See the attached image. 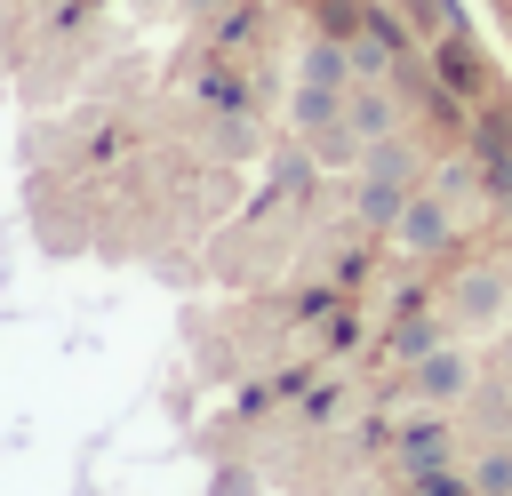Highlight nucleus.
<instances>
[{
    "label": "nucleus",
    "mask_w": 512,
    "mask_h": 496,
    "mask_svg": "<svg viewBox=\"0 0 512 496\" xmlns=\"http://www.w3.org/2000/svg\"><path fill=\"white\" fill-rule=\"evenodd\" d=\"M392 240H400L408 256H440V248H456V216H448V200H440V192H408L400 216H392Z\"/></svg>",
    "instance_id": "nucleus-1"
},
{
    "label": "nucleus",
    "mask_w": 512,
    "mask_h": 496,
    "mask_svg": "<svg viewBox=\"0 0 512 496\" xmlns=\"http://www.w3.org/2000/svg\"><path fill=\"white\" fill-rule=\"evenodd\" d=\"M432 80H440L448 96H488V64H480L472 24H456V32H440V40H432Z\"/></svg>",
    "instance_id": "nucleus-2"
},
{
    "label": "nucleus",
    "mask_w": 512,
    "mask_h": 496,
    "mask_svg": "<svg viewBox=\"0 0 512 496\" xmlns=\"http://www.w3.org/2000/svg\"><path fill=\"white\" fill-rule=\"evenodd\" d=\"M464 384H472V352H456V344L416 352V400L448 408V400H464Z\"/></svg>",
    "instance_id": "nucleus-3"
},
{
    "label": "nucleus",
    "mask_w": 512,
    "mask_h": 496,
    "mask_svg": "<svg viewBox=\"0 0 512 496\" xmlns=\"http://www.w3.org/2000/svg\"><path fill=\"white\" fill-rule=\"evenodd\" d=\"M344 120H352V136H360V144H376V136H392V128H400V104H392V88H384V80H352Z\"/></svg>",
    "instance_id": "nucleus-4"
},
{
    "label": "nucleus",
    "mask_w": 512,
    "mask_h": 496,
    "mask_svg": "<svg viewBox=\"0 0 512 496\" xmlns=\"http://www.w3.org/2000/svg\"><path fill=\"white\" fill-rule=\"evenodd\" d=\"M504 288H512V272H464L448 304H456L464 328H488V320H504Z\"/></svg>",
    "instance_id": "nucleus-5"
},
{
    "label": "nucleus",
    "mask_w": 512,
    "mask_h": 496,
    "mask_svg": "<svg viewBox=\"0 0 512 496\" xmlns=\"http://www.w3.org/2000/svg\"><path fill=\"white\" fill-rule=\"evenodd\" d=\"M288 112H296V128H304V136H320V128H328V120L344 112V96H336L328 80H304V88L288 96Z\"/></svg>",
    "instance_id": "nucleus-6"
},
{
    "label": "nucleus",
    "mask_w": 512,
    "mask_h": 496,
    "mask_svg": "<svg viewBox=\"0 0 512 496\" xmlns=\"http://www.w3.org/2000/svg\"><path fill=\"white\" fill-rule=\"evenodd\" d=\"M344 72H352V48H344L336 32L304 48V80H328V88H344Z\"/></svg>",
    "instance_id": "nucleus-7"
},
{
    "label": "nucleus",
    "mask_w": 512,
    "mask_h": 496,
    "mask_svg": "<svg viewBox=\"0 0 512 496\" xmlns=\"http://www.w3.org/2000/svg\"><path fill=\"white\" fill-rule=\"evenodd\" d=\"M400 200H408V192H400L392 176H376V168L360 176V216H368V224H392V216H400Z\"/></svg>",
    "instance_id": "nucleus-8"
},
{
    "label": "nucleus",
    "mask_w": 512,
    "mask_h": 496,
    "mask_svg": "<svg viewBox=\"0 0 512 496\" xmlns=\"http://www.w3.org/2000/svg\"><path fill=\"white\" fill-rule=\"evenodd\" d=\"M400 16L416 24V40H440V32L464 24V8H448V0H400Z\"/></svg>",
    "instance_id": "nucleus-9"
},
{
    "label": "nucleus",
    "mask_w": 512,
    "mask_h": 496,
    "mask_svg": "<svg viewBox=\"0 0 512 496\" xmlns=\"http://www.w3.org/2000/svg\"><path fill=\"white\" fill-rule=\"evenodd\" d=\"M472 496H512V448H488L472 464Z\"/></svg>",
    "instance_id": "nucleus-10"
},
{
    "label": "nucleus",
    "mask_w": 512,
    "mask_h": 496,
    "mask_svg": "<svg viewBox=\"0 0 512 496\" xmlns=\"http://www.w3.org/2000/svg\"><path fill=\"white\" fill-rule=\"evenodd\" d=\"M440 440H448V432H432V424H424V432H408L400 464H408V472H432V464H440Z\"/></svg>",
    "instance_id": "nucleus-11"
},
{
    "label": "nucleus",
    "mask_w": 512,
    "mask_h": 496,
    "mask_svg": "<svg viewBox=\"0 0 512 496\" xmlns=\"http://www.w3.org/2000/svg\"><path fill=\"white\" fill-rule=\"evenodd\" d=\"M184 8H216V0H184Z\"/></svg>",
    "instance_id": "nucleus-12"
},
{
    "label": "nucleus",
    "mask_w": 512,
    "mask_h": 496,
    "mask_svg": "<svg viewBox=\"0 0 512 496\" xmlns=\"http://www.w3.org/2000/svg\"><path fill=\"white\" fill-rule=\"evenodd\" d=\"M504 272H512V264H504Z\"/></svg>",
    "instance_id": "nucleus-13"
}]
</instances>
